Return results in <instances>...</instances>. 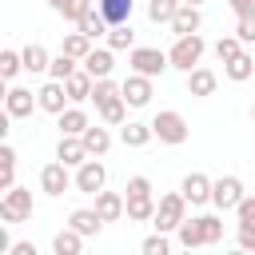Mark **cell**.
Instances as JSON below:
<instances>
[{
    "instance_id": "obj_1",
    "label": "cell",
    "mask_w": 255,
    "mask_h": 255,
    "mask_svg": "<svg viewBox=\"0 0 255 255\" xmlns=\"http://www.w3.org/2000/svg\"><path fill=\"white\" fill-rule=\"evenodd\" d=\"M203 52H207L203 36H199V32H191V36H175V44H171L167 60H171V68H179V72H191V68H199Z\"/></svg>"
},
{
    "instance_id": "obj_2",
    "label": "cell",
    "mask_w": 255,
    "mask_h": 255,
    "mask_svg": "<svg viewBox=\"0 0 255 255\" xmlns=\"http://www.w3.org/2000/svg\"><path fill=\"white\" fill-rule=\"evenodd\" d=\"M151 131H155V139L159 143H171V147H179L183 139H187V120L175 112V108H163V112H155L151 116Z\"/></svg>"
},
{
    "instance_id": "obj_3",
    "label": "cell",
    "mask_w": 255,
    "mask_h": 255,
    "mask_svg": "<svg viewBox=\"0 0 255 255\" xmlns=\"http://www.w3.org/2000/svg\"><path fill=\"white\" fill-rule=\"evenodd\" d=\"M183 219H187V199H183V191H171V195H163V199L155 203L151 227H155V231H175Z\"/></svg>"
},
{
    "instance_id": "obj_4",
    "label": "cell",
    "mask_w": 255,
    "mask_h": 255,
    "mask_svg": "<svg viewBox=\"0 0 255 255\" xmlns=\"http://www.w3.org/2000/svg\"><path fill=\"white\" fill-rule=\"evenodd\" d=\"M0 219L4 223H24L32 219V191L28 187H8L0 195Z\"/></svg>"
},
{
    "instance_id": "obj_5",
    "label": "cell",
    "mask_w": 255,
    "mask_h": 255,
    "mask_svg": "<svg viewBox=\"0 0 255 255\" xmlns=\"http://www.w3.org/2000/svg\"><path fill=\"white\" fill-rule=\"evenodd\" d=\"M243 195L247 191H243V179L239 175H219L211 183V207H219V211H235Z\"/></svg>"
},
{
    "instance_id": "obj_6",
    "label": "cell",
    "mask_w": 255,
    "mask_h": 255,
    "mask_svg": "<svg viewBox=\"0 0 255 255\" xmlns=\"http://www.w3.org/2000/svg\"><path fill=\"white\" fill-rule=\"evenodd\" d=\"M128 64H131V72H143V76H151V80L171 68L167 52H159V48H131V52H128Z\"/></svg>"
},
{
    "instance_id": "obj_7",
    "label": "cell",
    "mask_w": 255,
    "mask_h": 255,
    "mask_svg": "<svg viewBox=\"0 0 255 255\" xmlns=\"http://www.w3.org/2000/svg\"><path fill=\"white\" fill-rule=\"evenodd\" d=\"M104 183H108V167L100 163V155H88V159L76 167V191L96 195V191H104Z\"/></svg>"
},
{
    "instance_id": "obj_8",
    "label": "cell",
    "mask_w": 255,
    "mask_h": 255,
    "mask_svg": "<svg viewBox=\"0 0 255 255\" xmlns=\"http://www.w3.org/2000/svg\"><path fill=\"white\" fill-rule=\"evenodd\" d=\"M40 187H44L48 195H64L68 187H76V175H68V163H64V159H52V163H44V171H40Z\"/></svg>"
},
{
    "instance_id": "obj_9",
    "label": "cell",
    "mask_w": 255,
    "mask_h": 255,
    "mask_svg": "<svg viewBox=\"0 0 255 255\" xmlns=\"http://www.w3.org/2000/svg\"><path fill=\"white\" fill-rule=\"evenodd\" d=\"M120 96L128 100V108H147V104H151V76L131 72V76L120 84Z\"/></svg>"
},
{
    "instance_id": "obj_10",
    "label": "cell",
    "mask_w": 255,
    "mask_h": 255,
    "mask_svg": "<svg viewBox=\"0 0 255 255\" xmlns=\"http://www.w3.org/2000/svg\"><path fill=\"white\" fill-rule=\"evenodd\" d=\"M211 175H203V171H187L183 175V183H179V191H183V199L191 203V207H203V203H211Z\"/></svg>"
},
{
    "instance_id": "obj_11",
    "label": "cell",
    "mask_w": 255,
    "mask_h": 255,
    "mask_svg": "<svg viewBox=\"0 0 255 255\" xmlns=\"http://www.w3.org/2000/svg\"><path fill=\"white\" fill-rule=\"evenodd\" d=\"M32 108H40V100H36V92L32 88H8L4 92V112L12 116V120H24V116H32Z\"/></svg>"
},
{
    "instance_id": "obj_12",
    "label": "cell",
    "mask_w": 255,
    "mask_h": 255,
    "mask_svg": "<svg viewBox=\"0 0 255 255\" xmlns=\"http://www.w3.org/2000/svg\"><path fill=\"white\" fill-rule=\"evenodd\" d=\"M36 100H40V108H44V112L60 116V112L68 108V88H64V80H48V84L36 92Z\"/></svg>"
},
{
    "instance_id": "obj_13",
    "label": "cell",
    "mask_w": 255,
    "mask_h": 255,
    "mask_svg": "<svg viewBox=\"0 0 255 255\" xmlns=\"http://www.w3.org/2000/svg\"><path fill=\"white\" fill-rule=\"evenodd\" d=\"M96 211L104 215V223H116L128 215V195L120 191H96Z\"/></svg>"
},
{
    "instance_id": "obj_14",
    "label": "cell",
    "mask_w": 255,
    "mask_h": 255,
    "mask_svg": "<svg viewBox=\"0 0 255 255\" xmlns=\"http://www.w3.org/2000/svg\"><path fill=\"white\" fill-rule=\"evenodd\" d=\"M199 24H203V16H199V4H179V12L171 16V32L175 36H191V32H199Z\"/></svg>"
},
{
    "instance_id": "obj_15",
    "label": "cell",
    "mask_w": 255,
    "mask_h": 255,
    "mask_svg": "<svg viewBox=\"0 0 255 255\" xmlns=\"http://www.w3.org/2000/svg\"><path fill=\"white\" fill-rule=\"evenodd\" d=\"M76 28H80L84 36H92V40H100V36H108V32H112V24H108V16L100 12V4H92V8L76 20Z\"/></svg>"
},
{
    "instance_id": "obj_16",
    "label": "cell",
    "mask_w": 255,
    "mask_h": 255,
    "mask_svg": "<svg viewBox=\"0 0 255 255\" xmlns=\"http://www.w3.org/2000/svg\"><path fill=\"white\" fill-rule=\"evenodd\" d=\"M84 72H92L96 80H104V76H112V68H116V56H112V48H92L84 60Z\"/></svg>"
},
{
    "instance_id": "obj_17",
    "label": "cell",
    "mask_w": 255,
    "mask_h": 255,
    "mask_svg": "<svg viewBox=\"0 0 255 255\" xmlns=\"http://www.w3.org/2000/svg\"><path fill=\"white\" fill-rule=\"evenodd\" d=\"M219 88V76L211 68H191L187 72V96H215Z\"/></svg>"
},
{
    "instance_id": "obj_18",
    "label": "cell",
    "mask_w": 255,
    "mask_h": 255,
    "mask_svg": "<svg viewBox=\"0 0 255 255\" xmlns=\"http://www.w3.org/2000/svg\"><path fill=\"white\" fill-rule=\"evenodd\" d=\"M92 84H96V76H92V72H84V68H76V72L64 80V88H68V100H72V104H84V100H92Z\"/></svg>"
},
{
    "instance_id": "obj_19",
    "label": "cell",
    "mask_w": 255,
    "mask_h": 255,
    "mask_svg": "<svg viewBox=\"0 0 255 255\" xmlns=\"http://www.w3.org/2000/svg\"><path fill=\"white\" fill-rule=\"evenodd\" d=\"M56 159H64L68 167H80V163L88 159L84 139H80V135H60V143H56Z\"/></svg>"
},
{
    "instance_id": "obj_20",
    "label": "cell",
    "mask_w": 255,
    "mask_h": 255,
    "mask_svg": "<svg viewBox=\"0 0 255 255\" xmlns=\"http://www.w3.org/2000/svg\"><path fill=\"white\" fill-rule=\"evenodd\" d=\"M68 227H76L80 235H100V227H104V215H100L96 207H76V211L68 215Z\"/></svg>"
},
{
    "instance_id": "obj_21",
    "label": "cell",
    "mask_w": 255,
    "mask_h": 255,
    "mask_svg": "<svg viewBox=\"0 0 255 255\" xmlns=\"http://www.w3.org/2000/svg\"><path fill=\"white\" fill-rule=\"evenodd\" d=\"M223 76H227L231 84L251 80V76H255V52H239L235 60H227V64H223Z\"/></svg>"
},
{
    "instance_id": "obj_22",
    "label": "cell",
    "mask_w": 255,
    "mask_h": 255,
    "mask_svg": "<svg viewBox=\"0 0 255 255\" xmlns=\"http://www.w3.org/2000/svg\"><path fill=\"white\" fill-rule=\"evenodd\" d=\"M56 120H60V135H84V131H88V124H92L84 108H64Z\"/></svg>"
},
{
    "instance_id": "obj_23",
    "label": "cell",
    "mask_w": 255,
    "mask_h": 255,
    "mask_svg": "<svg viewBox=\"0 0 255 255\" xmlns=\"http://www.w3.org/2000/svg\"><path fill=\"white\" fill-rule=\"evenodd\" d=\"M175 239H179V247H187V251H195V247H207V239H203V223H199V215H195V219H183V223L175 227Z\"/></svg>"
},
{
    "instance_id": "obj_24",
    "label": "cell",
    "mask_w": 255,
    "mask_h": 255,
    "mask_svg": "<svg viewBox=\"0 0 255 255\" xmlns=\"http://www.w3.org/2000/svg\"><path fill=\"white\" fill-rule=\"evenodd\" d=\"M20 56H24V72H32V76L52 68V56H48V48H44V44H24V48H20Z\"/></svg>"
},
{
    "instance_id": "obj_25",
    "label": "cell",
    "mask_w": 255,
    "mask_h": 255,
    "mask_svg": "<svg viewBox=\"0 0 255 255\" xmlns=\"http://www.w3.org/2000/svg\"><path fill=\"white\" fill-rule=\"evenodd\" d=\"M120 139H124V147H143L147 139H155V131H151V124L128 120V124H120Z\"/></svg>"
},
{
    "instance_id": "obj_26",
    "label": "cell",
    "mask_w": 255,
    "mask_h": 255,
    "mask_svg": "<svg viewBox=\"0 0 255 255\" xmlns=\"http://www.w3.org/2000/svg\"><path fill=\"white\" fill-rule=\"evenodd\" d=\"M128 219H131V223H151V219H155V199H151V191H147V195H128Z\"/></svg>"
},
{
    "instance_id": "obj_27",
    "label": "cell",
    "mask_w": 255,
    "mask_h": 255,
    "mask_svg": "<svg viewBox=\"0 0 255 255\" xmlns=\"http://www.w3.org/2000/svg\"><path fill=\"white\" fill-rule=\"evenodd\" d=\"M84 239H88V235H80L76 227H64V231H56L52 251H56V255H80V251H84Z\"/></svg>"
},
{
    "instance_id": "obj_28",
    "label": "cell",
    "mask_w": 255,
    "mask_h": 255,
    "mask_svg": "<svg viewBox=\"0 0 255 255\" xmlns=\"http://www.w3.org/2000/svg\"><path fill=\"white\" fill-rule=\"evenodd\" d=\"M80 139H84L88 155H108V147H112V135H108V128H100V124H88V131H84Z\"/></svg>"
},
{
    "instance_id": "obj_29",
    "label": "cell",
    "mask_w": 255,
    "mask_h": 255,
    "mask_svg": "<svg viewBox=\"0 0 255 255\" xmlns=\"http://www.w3.org/2000/svg\"><path fill=\"white\" fill-rule=\"evenodd\" d=\"M131 8H135V0H100V12L108 16V24H128Z\"/></svg>"
},
{
    "instance_id": "obj_30",
    "label": "cell",
    "mask_w": 255,
    "mask_h": 255,
    "mask_svg": "<svg viewBox=\"0 0 255 255\" xmlns=\"http://www.w3.org/2000/svg\"><path fill=\"white\" fill-rule=\"evenodd\" d=\"M108 48H112V52H131V48H135V32H131V24H112V32H108Z\"/></svg>"
},
{
    "instance_id": "obj_31",
    "label": "cell",
    "mask_w": 255,
    "mask_h": 255,
    "mask_svg": "<svg viewBox=\"0 0 255 255\" xmlns=\"http://www.w3.org/2000/svg\"><path fill=\"white\" fill-rule=\"evenodd\" d=\"M16 187V151L8 143H0V191Z\"/></svg>"
},
{
    "instance_id": "obj_32",
    "label": "cell",
    "mask_w": 255,
    "mask_h": 255,
    "mask_svg": "<svg viewBox=\"0 0 255 255\" xmlns=\"http://www.w3.org/2000/svg\"><path fill=\"white\" fill-rule=\"evenodd\" d=\"M60 52H68V56H76V60H84V56L92 52V36H84V32L76 28V32H68V36H64V44H60Z\"/></svg>"
},
{
    "instance_id": "obj_33",
    "label": "cell",
    "mask_w": 255,
    "mask_h": 255,
    "mask_svg": "<svg viewBox=\"0 0 255 255\" xmlns=\"http://www.w3.org/2000/svg\"><path fill=\"white\" fill-rule=\"evenodd\" d=\"M100 120H104V124H112V128H120V124H128V100H124V96H116V100H108V104L100 108Z\"/></svg>"
},
{
    "instance_id": "obj_34",
    "label": "cell",
    "mask_w": 255,
    "mask_h": 255,
    "mask_svg": "<svg viewBox=\"0 0 255 255\" xmlns=\"http://www.w3.org/2000/svg\"><path fill=\"white\" fill-rule=\"evenodd\" d=\"M179 4H183V0H151V4H147V16H151L155 24H171V16L179 12Z\"/></svg>"
},
{
    "instance_id": "obj_35",
    "label": "cell",
    "mask_w": 255,
    "mask_h": 255,
    "mask_svg": "<svg viewBox=\"0 0 255 255\" xmlns=\"http://www.w3.org/2000/svg\"><path fill=\"white\" fill-rule=\"evenodd\" d=\"M20 72H24V56L12 52V48H4V52H0V76H4V80H16Z\"/></svg>"
},
{
    "instance_id": "obj_36",
    "label": "cell",
    "mask_w": 255,
    "mask_h": 255,
    "mask_svg": "<svg viewBox=\"0 0 255 255\" xmlns=\"http://www.w3.org/2000/svg\"><path fill=\"white\" fill-rule=\"evenodd\" d=\"M116 96H120V84H112V76H104V80L92 84V104H96V108H104V104L116 100Z\"/></svg>"
},
{
    "instance_id": "obj_37",
    "label": "cell",
    "mask_w": 255,
    "mask_h": 255,
    "mask_svg": "<svg viewBox=\"0 0 255 255\" xmlns=\"http://www.w3.org/2000/svg\"><path fill=\"white\" fill-rule=\"evenodd\" d=\"M239 52H243V40H239V36H219V40H215V56H219V64L235 60Z\"/></svg>"
},
{
    "instance_id": "obj_38",
    "label": "cell",
    "mask_w": 255,
    "mask_h": 255,
    "mask_svg": "<svg viewBox=\"0 0 255 255\" xmlns=\"http://www.w3.org/2000/svg\"><path fill=\"white\" fill-rule=\"evenodd\" d=\"M76 64H80L76 56H68V52H60V56H52V68H48V76H52V80H68V76L76 72Z\"/></svg>"
},
{
    "instance_id": "obj_39",
    "label": "cell",
    "mask_w": 255,
    "mask_h": 255,
    "mask_svg": "<svg viewBox=\"0 0 255 255\" xmlns=\"http://www.w3.org/2000/svg\"><path fill=\"white\" fill-rule=\"evenodd\" d=\"M199 223H203V239H207V247L223 239V219H219V215H199Z\"/></svg>"
},
{
    "instance_id": "obj_40",
    "label": "cell",
    "mask_w": 255,
    "mask_h": 255,
    "mask_svg": "<svg viewBox=\"0 0 255 255\" xmlns=\"http://www.w3.org/2000/svg\"><path fill=\"white\" fill-rule=\"evenodd\" d=\"M167 247H171V243H167V231H155V235H147V239L139 243L143 255H167Z\"/></svg>"
},
{
    "instance_id": "obj_41",
    "label": "cell",
    "mask_w": 255,
    "mask_h": 255,
    "mask_svg": "<svg viewBox=\"0 0 255 255\" xmlns=\"http://www.w3.org/2000/svg\"><path fill=\"white\" fill-rule=\"evenodd\" d=\"M235 219H239V227H255V195H243V199H239Z\"/></svg>"
},
{
    "instance_id": "obj_42",
    "label": "cell",
    "mask_w": 255,
    "mask_h": 255,
    "mask_svg": "<svg viewBox=\"0 0 255 255\" xmlns=\"http://www.w3.org/2000/svg\"><path fill=\"white\" fill-rule=\"evenodd\" d=\"M235 36H239L243 44H255V16H239V24H235Z\"/></svg>"
},
{
    "instance_id": "obj_43",
    "label": "cell",
    "mask_w": 255,
    "mask_h": 255,
    "mask_svg": "<svg viewBox=\"0 0 255 255\" xmlns=\"http://www.w3.org/2000/svg\"><path fill=\"white\" fill-rule=\"evenodd\" d=\"M124 191H128V195H147V191H151V179H147V175H131Z\"/></svg>"
},
{
    "instance_id": "obj_44",
    "label": "cell",
    "mask_w": 255,
    "mask_h": 255,
    "mask_svg": "<svg viewBox=\"0 0 255 255\" xmlns=\"http://www.w3.org/2000/svg\"><path fill=\"white\" fill-rule=\"evenodd\" d=\"M235 243H239L243 251H255V227H239V231H235Z\"/></svg>"
},
{
    "instance_id": "obj_45",
    "label": "cell",
    "mask_w": 255,
    "mask_h": 255,
    "mask_svg": "<svg viewBox=\"0 0 255 255\" xmlns=\"http://www.w3.org/2000/svg\"><path fill=\"white\" fill-rule=\"evenodd\" d=\"M227 8L235 16H255V0H227Z\"/></svg>"
},
{
    "instance_id": "obj_46",
    "label": "cell",
    "mask_w": 255,
    "mask_h": 255,
    "mask_svg": "<svg viewBox=\"0 0 255 255\" xmlns=\"http://www.w3.org/2000/svg\"><path fill=\"white\" fill-rule=\"evenodd\" d=\"M12 255H36L32 243H12Z\"/></svg>"
},
{
    "instance_id": "obj_47",
    "label": "cell",
    "mask_w": 255,
    "mask_h": 255,
    "mask_svg": "<svg viewBox=\"0 0 255 255\" xmlns=\"http://www.w3.org/2000/svg\"><path fill=\"white\" fill-rule=\"evenodd\" d=\"M183 4H203V0H183Z\"/></svg>"
},
{
    "instance_id": "obj_48",
    "label": "cell",
    "mask_w": 255,
    "mask_h": 255,
    "mask_svg": "<svg viewBox=\"0 0 255 255\" xmlns=\"http://www.w3.org/2000/svg\"><path fill=\"white\" fill-rule=\"evenodd\" d=\"M251 120H255V104H251Z\"/></svg>"
},
{
    "instance_id": "obj_49",
    "label": "cell",
    "mask_w": 255,
    "mask_h": 255,
    "mask_svg": "<svg viewBox=\"0 0 255 255\" xmlns=\"http://www.w3.org/2000/svg\"><path fill=\"white\" fill-rule=\"evenodd\" d=\"M251 80H255V76H251Z\"/></svg>"
}]
</instances>
